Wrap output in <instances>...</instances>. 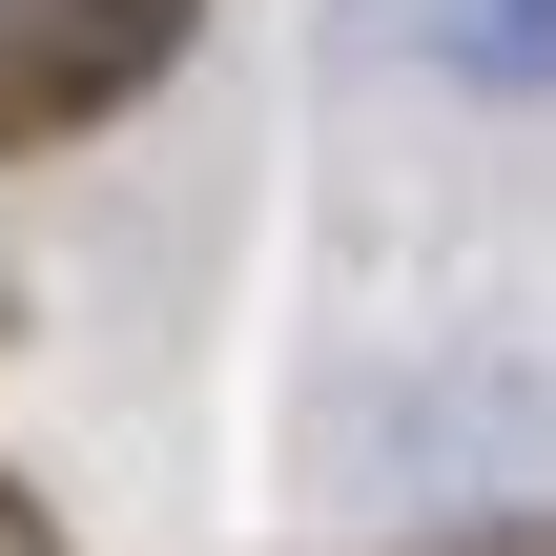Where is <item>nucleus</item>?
<instances>
[{
    "mask_svg": "<svg viewBox=\"0 0 556 556\" xmlns=\"http://www.w3.org/2000/svg\"><path fill=\"white\" fill-rule=\"evenodd\" d=\"M0 556H62V536H41V516H21V495H0Z\"/></svg>",
    "mask_w": 556,
    "mask_h": 556,
    "instance_id": "obj_2",
    "label": "nucleus"
},
{
    "mask_svg": "<svg viewBox=\"0 0 556 556\" xmlns=\"http://www.w3.org/2000/svg\"><path fill=\"white\" fill-rule=\"evenodd\" d=\"M21 21H83V0H0V41H21Z\"/></svg>",
    "mask_w": 556,
    "mask_h": 556,
    "instance_id": "obj_3",
    "label": "nucleus"
},
{
    "mask_svg": "<svg viewBox=\"0 0 556 556\" xmlns=\"http://www.w3.org/2000/svg\"><path fill=\"white\" fill-rule=\"evenodd\" d=\"M371 21H392V62L454 83V103H556V0H371Z\"/></svg>",
    "mask_w": 556,
    "mask_h": 556,
    "instance_id": "obj_1",
    "label": "nucleus"
}]
</instances>
